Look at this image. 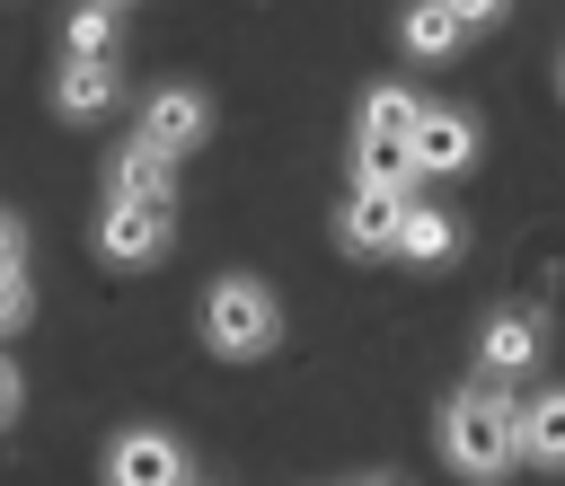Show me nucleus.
I'll list each match as a JSON object with an SVG mask.
<instances>
[{
	"mask_svg": "<svg viewBox=\"0 0 565 486\" xmlns=\"http://www.w3.org/2000/svg\"><path fill=\"white\" fill-rule=\"evenodd\" d=\"M115 97H124V62H71L62 53V71H53V115L62 124H106Z\"/></svg>",
	"mask_w": 565,
	"mask_h": 486,
	"instance_id": "obj_9",
	"label": "nucleus"
},
{
	"mask_svg": "<svg viewBox=\"0 0 565 486\" xmlns=\"http://www.w3.org/2000/svg\"><path fill=\"white\" fill-rule=\"evenodd\" d=\"M539 353H547L539 309H494V318L477 327V371H486V380H521V371H539Z\"/></svg>",
	"mask_w": 565,
	"mask_h": 486,
	"instance_id": "obj_8",
	"label": "nucleus"
},
{
	"mask_svg": "<svg viewBox=\"0 0 565 486\" xmlns=\"http://www.w3.org/2000/svg\"><path fill=\"white\" fill-rule=\"evenodd\" d=\"M406 194L415 186H353L335 203V247L344 256H388L397 247V221H406Z\"/></svg>",
	"mask_w": 565,
	"mask_h": 486,
	"instance_id": "obj_7",
	"label": "nucleus"
},
{
	"mask_svg": "<svg viewBox=\"0 0 565 486\" xmlns=\"http://www.w3.org/2000/svg\"><path fill=\"white\" fill-rule=\"evenodd\" d=\"M62 53H71V62H115V53H124V9L79 0V9H71V27H62Z\"/></svg>",
	"mask_w": 565,
	"mask_h": 486,
	"instance_id": "obj_15",
	"label": "nucleus"
},
{
	"mask_svg": "<svg viewBox=\"0 0 565 486\" xmlns=\"http://www.w3.org/2000/svg\"><path fill=\"white\" fill-rule=\"evenodd\" d=\"M353 186H424V177H415L406 141H362L353 133Z\"/></svg>",
	"mask_w": 565,
	"mask_h": 486,
	"instance_id": "obj_16",
	"label": "nucleus"
},
{
	"mask_svg": "<svg viewBox=\"0 0 565 486\" xmlns=\"http://www.w3.org/2000/svg\"><path fill=\"white\" fill-rule=\"evenodd\" d=\"M203 345H212L221 362H265V353L282 345V300H274V283L221 274V283L203 292Z\"/></svg>",
	"mask_w": 565,
	"mask_h": 486,
	"instance_id": "obj_2",
	"label": "nucleus"
},
{
	"mask_svg": "<svg viewBox=\"0 0 565 486\" xmlns=\"http://www.w3.org/2000/svg\"><path fill=\"white\" fill-rule=\"evenodd\" d=\"M344 486H397V477H344Z\"/></svg>",
	"mask_w": 565,
	"mask_h": 486,
	"instance_id": "obj_21",
	"label": "nucleus"
},
{
	"mask_svg": "<svg viewBox=\"0 0 565 486\" xmlns=\"http://www.w3.org/2000/svg\"><path fill=\"white\" fill-rule=\"evenodd\" d=\"M26 309H35L26 265H0V336H18V327H26Z\"/></svg>",
	"mask_w": 565,
	"mask_h": 486,
	"instance_id": "obj_17",
	"label": "nucleus"
},
{
	"mask_svg": "<svg viewBox=\"0 0 565 486\" xmlns=\"http://www.w3.org/2000/svg\"><path fill=\"white\" fill-rule=\"evenodd\" d=\"M415 115H424V97H415L406 80H380V88L353 106V133H362V141H406V133H415Z\"/></svg>",
	"mask_w": 565,
	"mask_h": 486,
	"instance_id": "obj_13",
	"label": "nucleus"
},
{
	"mask_svg": "<svg viewBox=\"0 0 565 486\" xmlns=\"http://www.w3.org/2000/svg\"><path fill=\"white\" fill-rule=\"evenodd\" d=\"M0 265H26V221L0 212Z\"/></svg>",
	"mask_w": 565,
	"mask_h": 486,
	"instance_id": "obj_20",
	"label": "nucleus"
},
{
	"mask_svg": "<svg viewBox=\"0 0 565 486\" xmlns=\"http://www.w3.org/2000/svg\"><path fill=\"white\" fill-rule=\"evenodd\" d=\"M18 406H26V380H18V362H9V353H0V433H9V424H18Z\"/></svg>",
	"mask_w": 565,
	"mask_h": 486,
	"instance_id": "obj_19",
	"label": "nucleus"
},
{
	"mask_svg": "<svg viewBox=\"0 0 565 486\" xmlns=\"http://www.w3.org/2000/svg\"><path fill=\"white\" fill-rule=\"evenodd\" d=\"M132 141H150L159 159H194V150L212 141V97H203V88H185V80L150 88V97H141V124H132Z\"/></svg>",
	"mask_w": 565,
	"mask_h": 486,
	"instance_id": "obj_3",
	"label": "nucleus"
},
{
	"mask_svg": "<svg viewBox=\"0 0 565 486\" xmlns=\"http://www.w3.org/2000/svg\"><path fill=\"white\" fill-rule=\"evenodd\" d=\"M106 194L115 203H150V212H177V159H159L150 141H124L106 159Z\"/></svg>",
	"mask_w": 565,
	"mask_h": 486,
	"instance_id": "obj_10",
	"label": "nucleus"
},
{
	"mask_svg": "<svg viewBox=\"0 0 565 486\" xmlns=\"http://www.w3.org/2000/svg\"><path fill=\"white\" fill-rule=\"evenodd\" d=\"M185 477H194L185 468V442L159 433V424H124L106 442V486H185Z\"/></svg>",
	"mask_w": 565,
	"mask_h": 486,
	"instance_id": "obj_5",
	"label": "nucleus"
},
{
	"mask_svg": "<svg viewBox=\"0 0 565 486\" xmlns=\"http://www.w3.org/2000/svg\"><path fill=\"white\" fill-rule=\"evenodd\" d=\"M388 256H406V265H450V256H459V212L406 194V221H397V247H388Z\"/></svg>",
	"mask_w": 565,
	"mask_h": 486,
	"instance_id": "obj_11",
	"label": "nucleus"
},
{
	"mask_svg": "<svg viewBox=\"0 0 565 486\" xmlns=\"http://www.w3.org/2000/svg\"><path fill=\"white\" fill-rule=\"evenodd\" d=\"M441 459L468 477V486H494V477H512L521 468V398L503 389V380H468V389H450L441 398Z\"/></svg>",
	"mask_w": 565,
	"mask_h": 486,
	"instance_id": "obj_1",
	"label": "nucleus"
},
{
	"mask_svg": "<svg viewBox=\"0 0 565 486\" xmlns=\"http://www.w3.org/2000/svg\"><path fill=\"white\" fill-rule=\"evenodd\" d=\"M521 459L530 468H565V389L521 398Z\"/></svg>",
	"mask_w": 565,
	"mask_h": 486,
	"instance_id": "obj_14",
	"label": "nucleus"
},
{
	"mask_svg": "<svg viewBox=\"0 0 565 486\" xmlns=\"http://www.w3.org/2000/svg\"><path fill=\"white\" fill-rule=\"evenodd\" d=\"M477 141L486 133L468 106H424L406 133V159H415V177H459V168H477Z\"/></svg>",
	"mask_w": 565,
	"mask_h": 486,
	"instance_id": "obj_6",
	"label": "nucleus"
},
{
	"mask_svg": "<svg viewBox=\"0 0 565 486\" xmlns=\"http://www.w3.org/2000/svg\"><path fill=\"white\" fill-rule=\"evenodd\" d=\"M168 239H177V212H150V203H115V194H106V212H97V256H106V265L141 274V265L168 256Z\"/></svg>",
	"mask_w": 565,
	"mask_h": 486,
	"instance_id": "obj_4",
	"label": "nucleus"
},
{
	"mask_svg": "<svg viewBox=\"0 0 565 486\" xmlns=\"http://www.w3.org/2000/svg\"><path fill=\"white\" fill-rule=\"evenodd\" d=\"M106 9H132V0H106Z\"/></svg>",
	"mask_w": 565,
	"mask_h": 486,
	"instance_id": "obj_23",
	"label": "nucleus"
},
{
	"mask_svg": "<svg viewBox=\"0 0 565 486\" xmlns=\"http://www.w3.org/2000/svg\"><path fill=\"white\" fill-rule=\"evenodd\" d=\"M397 44H406V62H450V53L468 44V27H459L441 0H406V9H397Z\"/></svg>",
	"mask_w": 565,
	"mask_h": 486,
	"instance_id": "obj_12",
	"label": "nucleus"
},
{
	"mask_svg": "<svg viewBox=\"0 0 565 486\" xmlns=\"http://www.w3.org/2000/svg\"><path fill=\"white\" fill-rule=\"evenodd\" d=\"M441 9H450L468 35H486V27H503V18H512V0H441Z\"/></svg>",
	"mask_w": 565,
	"mask_h": 486,
	"instance_id": "obj_18",
	"label": "nucleus"
},
{
	"mask_svg": "<svg viewBox=\"0 0 565 486\" xmlns=\"http://www.w3.org/2000/svg\"><path fill=\"white\" fill-rule=\"evenodd\" d=\"M556 88H565V53H556Z\"/></svg>",
	"mask_w": 565,
	"mask_h": 486,
	"instance_id": "obj_22",
	"label": "nucleus"
}]
</instances>
